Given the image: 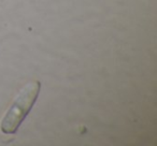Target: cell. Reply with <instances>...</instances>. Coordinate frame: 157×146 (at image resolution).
I'll return each mask as SVG.
<instances>
[{
    "mask_svg": "<svg viewBox=\"0 0 157 146\" xmlns=\"http://www.w3.org/2000/svg\"><path fill=\"white\" fill-rule=\"evenodd\" d=\"M40 92V83L38 81H33L27 83L21 89L15 100L8 112L6 113L3 119L1 120L0 129L6 134H13L17 131L18 127L26 118L30 112L33 105L35 104Z\"/></svg>",
    "mask_w": 157,
    "mask_h": 146,
    "instance_id": "cell-1",
    "label": "cell"
}]
</instances>
